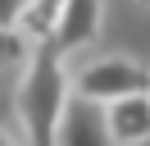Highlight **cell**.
Here are the masks:
<instances>
[{"mask_svg":"<svg viewBox=\"0 0 150 146\" xmlns=\"http://www.w3.org/2000/svg\"><path fill=\"white\" fill-rule=\"evenodd\" d=\"M68 105V78L64 59L50 50V41H37L28 50V73L18 82V119L28 146H55V123Z\"/></svg>","mask_w":150,"mask_h":146,"instance_id":"obj_1","label":"cell"},{"mask_svg":"<svg viewBox=\"0 0 150 146\" xmlns=\"http://www.w3.org/2000/svg\"><path fill=\"white\" fill-rule=\"evenodd\" d=\"M137 91H150V73L137 59H123V55L96 59L77 73V96L91 100V105H114V100L137 96Z\"/></svg>","mask_w":150,"mask_h":146,"instance_id":"obj_2","label":"cell"},{"mask_svg":"<svg viewBox=\"0 0 150 146\" xmlns=\"http://www.w3.org/2000/svg\"><path fill=\"white\" fill-rule=\"evenodd\" d=\"M100 0H59L55 18H50V32L41 36V41H50V50L64 59V55L82 50V46H91L96 36H100Z\"/></svg>","mask_w":150,"mask_h":146,"instance_id":"obj_3","label":"cell"},{"mask_svg":"<svg viewBox=\"0 0 150 146\" xmlns=\"http://www.w3.org/2000/svg\"><path fill=\"white\" fill-rule=\"evenodd\" d=\"M55 146H114L105 128V110L82 96H68L64 114L55 123Z\"/></svg>","mask_w":150,"mask_h":146,"instance_id":"obj_4","label":"cell"},{"mask_svg":"<svg viewBox=\"0 0 150 146\" xmlns=\"http://www.w3.org/2000/svg\"><path fill=\"white\" fill-rule=\"evenodd\" d=\"M105 110V128H109L114 146H146L150 142V91H137V96H123Z\"/></svg>","mask_w":150,"mask_h":146,"instance_id":"obj_5","label":"cell"},{"mask_svg":"<svg viewBox=\"0 0 150 146\" xmlns=\"http://www.w3.org/2000/svg\"><path fill=\"white\" fill-rule=\"evenodd\" d=\"M28 55V41L18 36V27H0V64H14Z\"/></svg>","mask_w":150,"mask_h":146,"instance_id":"obj_6","label":"cell"},{"mask_svg":"<svg viewBox=\"0 0 150 146\" xmlns=\"http://www.w3.org/2000/svg\"><path fill=\"white\" fill-rule=\"evenodd\" d=\"M23 9H28V0H0V27H18Z\"/></svg>","mask_w":150,"mask_h":146,"instance_id":"obj_7","label":"cell"},{"mask_svg":"<svg viewBox=\"0 0 150 146\" xmlns=\"http://www.w3.org/2000/svg\"><path fill=\"white\" fill-rule=\"evenodd\" d=\"M0 146H14V137H9V132H5V128H0Z\"/></svg>","mask_w":150,"mask_h":146,"instance_id":"obj_8","label":"cell"},{"mask_svg":"<svg viewBox=\"0 0 150 146\" xmlns=\"http://www.w3.org/2000/svg\"><path fill=\"white\" fill-rule=\"evenodd\" d=\"M141 5H150V0H141Z\"/></svg>","mask_w":150,"mask_h":146,"instance_id":"obj_9","label":"cell"},{"mask_svg":"<svg viewBox=\"0 0 150 146\" xmlns=\"http://www.w3.org/2000/svg\"><path fill=\"white\" fill-rule=\"evenodd\" d=\"M146 146H150V142H146Z\"/></svg>","mask_w":150,"mask_h":146,"instance_id":"obj_10","label":"cell"}]
</instances>
